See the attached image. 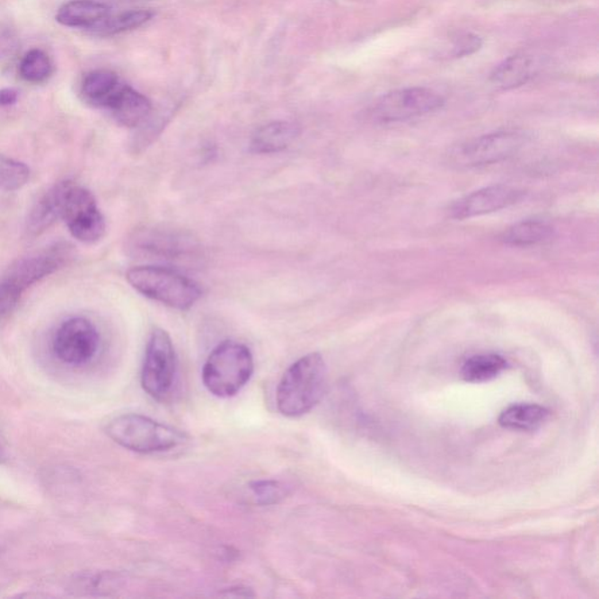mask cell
<instances>
[{"label": "cell", "mask_w": 599, "mask_h": 599, "mask_svg": "<svg viewBox=\"0 0 599 599\" xmlns=\"http://www.w3.org/2000/svg\"><path fill=\"white\" fill-rule=\"evenodd\" d=\"M31 170L21 161L0 154V191L21 190L29 181Z\"/></svg>", "instance_id": "cell-24"}, {"label": "cell", "mask_w": 599, "mask_h": 599, "mask_svg": "<svg viewBox=\"0 0 599 599\" xmlns=\"http://www.w3.org/2000/svg\"><path fill=\"white\" fill-rule=\"evenodd\" d=\"M524 192L507 185H494L470 193L451 207V217L467 219L493 214L519 202Z\"/></svg>", "instance_id": "cell-10"}, {"label": "cell", "mask_w": 599, "mask_h": 599, "mask_svg": "<svg viewBox=\"0 0 599 599\" xmlns=\"http://www.w3.org/2000/svg\"><path fill=\"white\" fill-rule=\"evenodd\" d=\"M19 94L14 88H3L0 90V107L13 106L18 101Z\"/></svg>", "instance_id": "cell-29"}, {"label": "cell", "mask_w": 599, "mask_h": 599, "mask_svg": "<svg viewBox=\"0 0 599 599\" xmlns=\"http://www.w3.org/2000/svg\"><path fill=\"white\" fill-rule=\"evenodd\" d=\"M527 141L521 131H498L467 141L450 153V162L458 168H475L507 160L520 152Z\"/></svg>", "instance_id": "cell-8"}, {"label": "cell", "mask_w": 599, "mask_h": 599, "mask_svg": "<svg viewBox=\"0 0 599 599\" xmlns=\"http://www.w3.org/2000/svg\"><path fill=\"white\" fill-rule=\"evenodd\" d=\"M19 48L17 32L10 25L0 22V61L10 59Z\"/></svg>", "instance_id": "cell-28"}, {"label": "cell", "mask_w": 599, "mask_h": 599, "mask_svg": "<svg viewBox=\"0 0 599 599\" xmlns=\"http://www.w3.org/2000/svg\"><path fill=\"white\" fill-rule=\"evenodd\" d=\"M4 459H5V450H4L2 444H0V462H3Z\"/></svg>", "instance_id": "cell-30"}, {"label": "cell", "mask_w": 599, "mask_h": 599, "mask_svg": "<svg viewBox=\"0 0 599 599\" xmlns=\"http://www.w3.org/2000/svg\"><path fill=\"white\" fill-rule=\"evenodd\" d=\"M507 368V361L498 354H479L466 359L462 368L463 380L484 383L493 380Z\"/></svg>", "instance_id": "cell-20"}, {"label": "cell", "mask_w": 599, "mask_h": 599, "mask_svg": "<svg viewBox=\"0 0 599 599\" xmlns=\"http://www.w3.org/2000/svg\"><path fill=\"white\" fill-rule=\"evenodd\" d=\"M554 229L547 223L539 220H527L509 227L502 234V242L512 246H531L543 242L552 237Z\"/></svg>", "instance_id": "cell-21"}, {"label": "cell", "mask_w": 599, "mask_h": 599, "mask_svg": "<svg viewBox=\"0 0 599 599\" xmlns=\"http://www.w3.org/2000/svg\"><path fill=\"white\" fill-rule=\"evenodd\" d=\"M300 127L287 121L270 122L259 128L251 140L250 149L254 154H274L287 149L299 137Z\"/></svg>", "instance_id": "cell-14"}, {"label": "cell", "mask_w": 599, "mask_h": 599, "mask_svg": "<svg viewBox=\"0 0 599 599\" xmlns=\"http://www.w3.org/2000/svg\"><path fill=\"white\" fill-rule=\"evenodd\" d=\"M253 371L254 359L249 348L242 343L224 341L208 355L203 368V383L212 395L230 398L250 382Z\"/></svg>", "instance_id": "cell-4"}, {"label": "cell", "mask_w": 599, "mask_h": 599, "mask_svg": "<svg viewBox=\"0 0 599 599\" xmlns=\"http://www.w3.org/2000/svg\"><path fill=\"white\" fill-rule=\"evenodd\" d=\"M177 357L168 332L156 328L150 335L143 362L142 388L150 397L163 401L175 384Z\"/></svg>", "instance_id": "cell-6"}, {"label": "cell", "mask_w": 599, "mask_h": 599, "mask_svg": "<svg viewBox=\"0 0 599 599\" xmlns=\"http://www.w3.org/2000/svg\"><path fill=\"white\" fill-rule=\"evenodd\" d=\"M64 181L54 185L34 203L26 222V231L31 237H37L48 231L61 217Z\"/></svg>", "instance_id": "cell-13"}, {"label": "cell", "mask_w": 599, "mask_h": 599, "mask_svg": "<svg viewBox=\"0 0 599 599\" xmlns=\"http://www.w3.org/2000/svg\"><path fill=\"white\" fill-rule=\"evenodd\" d=\"M116 121L128 128L141 126L152 114V102L134 88L122 84L106 104Z\"/></svg>", "instance_id": "cell-12"}, {"label": "cell", "mask_w": 599, "mask_h": 599, "mask_svg": "<svg viewBox=\"0 0 599 599\" xmlns=\"http://www.w3.org/2000/svg\"><path fill=\"white\" fill-rule=\"evenodd\" d=\"M121 81L110 71H94L84 77L81 92L88 102L98 107H106L108 100L121 86Z\"/></svg>", "instance_id": "cell-19"}, {"label": "cell", "mask_w": 599, "mask_h": 599, "mask_svg": "<svg viewBox=\"0 0 599 599\" xmlns=\"http://www.w3.org/2000/svg\"><path fill=\"white\" fill-rule=\"evenodd\" d=\"M22 295L21 289L6 281H0V321L9 316L17 307Z\"/></svg>", "instance_id": "cell-27"}, {"label": "cell", "mask_w": 599, "mask_h": 599, "mask_svg": "<svg viewBox=\"0 0 599 599\" xmlns=\"http://www.w3.org/2000/svg\"><path fill=\"white\" fill-rule=\"evenodd\" d=\"M126 277L135 291L179 311H189L202 297L199 285L175 269L138 266L128 270Z\"/></svg>", "instance_id": "cell-2"}, {"label": "cell", "mask_w": 599, "mask_h": 599, "mask_svg": "<svg viewBox=\"0 0 599 599\" xmlns=\"http://www.w3.org/2000/svg\"><path fill=\"white\" fill-rule=\"evenodd\" d=\"M100 335L90 320L71 318L57 328L52 349L64 365L81 366L90 363L98 354Z\"/></svg>", "instance_id": "cell-9"}, {"label": "cell", "mask_w": 599, "mask_h": 599, "mask_svg": "<svg viewBox=\"0 0 599 599\" xmlns=\"http://www.w3.org/2000/svg\"><path fill=\"white\" fill-rule=\"evenodd\" d=\"M187 245L183 237L157 230H141L130 239V250L162 257H177L187 251Z\"/></svg>", "instance_id": "cell-16"}, {"label": "cell", "mask_w": 599, "mask_h": 599, "mask_svg": "<svg viewBox=\"0 0 599 599\" xmlns=\"http://www.w3.org/2000/svg\"><path fill=\"white\" fill-rule=\"evenodd\" d=\"M110 14V9L106 4L95 0H71L60 7L56 19L63 26L92 29Z\"/></svg>", "instance_id": "cell-15"}, {"label": "cell", "mask_w": 599, "mask_h": 599, "mask_svg": "<svg viewBox=\"0 0 599 599\" xmlns=\"http://www.w3.org/2000/svg\"><path fill=\"white\" fill-rule=\"evenodd\" d=\"M64 265V257L59 253H41L15 261L3 277V281L15 286L22 293L31 286L51 276Z\"/></svg>", "instance_id": "cell-11"}, {"label": "cell", "mask_w": 599, "mask_h": 599, "mask_svg": "<svg viewBox=\"0 0 599 599\" xmlns=\"http://www.w3.org/2000/svg\"><path fill=\"white\" fill-rule=\"evenodd\" d=\"M534 73V61L525 54H516L498 64L490 73V81L497 88L507 91L527 84Z\"/></svg>", "instance_id": "cell-17"}, {"label": "cell", "mask_w": 599, "mask_h": 599, "mask_svg": "<svg viewBox=\"0 0 599 599\" xmlns=\"http://www.w3.org/2000/svg\"><path fill=\"white\" fill-rule=\"evenodd\" d=\"M104 430L118 445L143 454L173 450L187 439L177 428L137 413L116 417Z\"/></svg>", "instance_id": "cell-3"}, {"label": "cell", "mask_w": 599, "mask_h": 599, "mask_svg": "<svg viewBox=\"0 0 599 599\" xmlns=\"http://www.w3.org/2000/svg\"><path fill=\"white\" fill-rule=\"evenodd\" d=\"M327 382L326 362L320 354L312 353L297 359L277 385V410L291 418L306 415L322 400Z\"/></svg>", "instance_id": "cell-1"}, {"label": "cell", "mask_w": 599, "mask_h": 599, "mask_svg": "<svg viewBox=\"0 0 599 599\" xmlns=\"http://www.w3.org/2000/svg\"><path fill=\"white\" fill-rule=\"evenodd\" d=\"M546 408L536 404H514L498 417L502 427L516 431H534L548 419Z\"/></svg>", "instance_id": "cell-18"}, {"label": "cell", "mask_w": 599, "mask_h": 599, "mask_svg": "<svg viewBox=\"0 0 599 599\" xmlns=\"http://www.w3.org/2000/svg\"><path fill=\"white\" fill-rule=\"evenodd\" d=\"M257 504L262 506L276 505L287 497L288 489L280 481L259 480L250 485Z\"/></svg>", "instance_id": "cell-25"}, {"label": "cell", "mask_w": 599, "mask_h": 599, "mask_svg": "<svg viewBox=\"0 0 599 599\" xmlns=\"http://www.w3.org/2000/svg\"><path fill=\"white\" fill-rule=\"evenodd\" d=\"M445 103L443 96L431 88H401L381 96L370 110V118L377 123L407 121L434 113Z\"/></svg>", "instance_id": "cell-7"}, {"label": "cell", "mask_w": 599, "mask_h": 599, "mask_svg": "<svg viewBox=\"0 0 599 599\" xmlns=\"http://www.w3.org/2000/svg\"><path fill=\"white\" fill-rule=\"evenodd\" d=\"M152 11H128V13L113 15V17H107L104 21L100 22L99 24L92 26V33L99 34V36L110 37L115 36L137 29L148 22L154 17Z\"/></svg>", "instance_id": "cell-22"}, {"label": "cell", "mask_w": 599, "mask_h": 599, "mask_svg": "<svg viewBox=\"0 0 599 599\" xmlns=\"http://www.w3.org/2000/svg\"><path fill=\"white\" fill-rule=\"evenodd\" d=\"M77 242L95 243L106 233V220L94 195L75 181H65L61 217Z\"/></svg>", "instance_id": "cell-5"}, {"label": "cell", "mask_w": 599, "mask_h": 599, "mask_svg": "<svg viewBox=\"0 0 599 599\" xmlns=\"http://www.w3.org/2000/svg\"><path fill=\"white\" fill-rule=\"evenodd\" d=\"M481 48L482 39L477 34L460 33L457 37L452 39L450 48L447 49L445 56L448 59H459V57L472 56Z\"/></svg>", "instance_id": "cell-26"}, {"label": "cell", "mask_w": 599, "mask_h": 599, "mask_svg": "<svg viewBox=\"0 0 599 599\" xmlns=\"http://www.w3.org/2000/svg\"><path fill=\"white\" fill-rule=\"evenodd\" d=\"M53 73V64L48 54L33 48L27 52L19 65L22 79L31 84L45 83Z\"/></svg>", "instance_id": "cell-23"}]
</instances>
